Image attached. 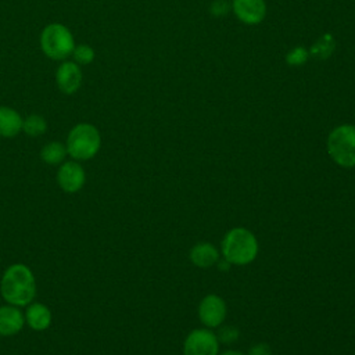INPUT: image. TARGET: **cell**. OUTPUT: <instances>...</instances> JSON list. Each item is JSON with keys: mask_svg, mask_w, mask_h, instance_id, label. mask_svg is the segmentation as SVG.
<instances>
[{"mask_svg": "<svg viewBox=\"0 0 355 355\" xmlns=\"http://www.w3.org/2000/svg\"><path fill=\"white\" fill-rule=\"evenodd\" d=\"M25 319L28 322V324L36 330V331H42L46 330L50 323H51V312L50 309L43 305V304H31L26 309L25 313Z\"/></svg>", "mask_w": 355, "mask_h": 355, "instance_id": "14", "label": "cell"}, {"mask_svg": "<svg viewBox=\"0 0 355 355\" xmlns=\"http://www.w3.org/2000/svg\"><path fill=\"white\" fill-rule=\"evenodd\" d=\"M227 308L223 298L216 294L205 295L198 305V318L200 322L207 329L219 327L226 319Z\"/></svg>", "mask_w": 355, "mask_h": 355, "instance_id": "7", "label": "cell"}, {"mask_svg": "<svg viewBox=\"0 0 355 355\" xmlns=\"http://www.w3.org/2000/svg\"><path fill=\"white\" fill-rule=\"evenodd\" d=\"M0 291L10 305H29L36 293L35 277L31 269L22 263L11 265L1 277Z\"/></svg>", "mask_w": 355, "mask_h": 355, "instance_id": "1", "label": "cell"}, {"mask_svg": "<svg viewBox=\"0 0 355 355\" xmlns=\"http://www.w3.org/2000/svg\"><path fill=\"white\" fill-rule=\"evenodd\" d=\"M220 355H244L243 352H239V351H234V349H226L223 351Z\"/></svg>", "mask_w": 355, "mask_h": 355, "instance_id": "24", "label": "cell"}, {"mask_svg": "<svg viewBox=\"0 0 355 355\" xmlns=\"http://www.w3.org/2000/svg\"><path fill=\"white\" fill-rule=\"evenodd\" d=\"M21 115L10 107H0V136L14 137L22 130Z\"/></svg>", "mask_w": 355, "mask_h": 355, "instance_id": "13", "label": "cell"}, {"mask_svg": "<svg viewBox=\"0 0 355 355\" xmlns=\"http://www.w3.org/2000/svg\"><path fill=\"white\" fill-rule=\"evenodd\" d=\"M327 153L343 168L355 166V126L343 123L336 126L327 136Z\"/></svg>", "mask_w": 355, "mask_h": 355, "instance_id": "3", "label": "cell"}, {"mask_svg": "<svg viewBox=\"0 0 355 355\" xmlns=\"http://www.w3.org/2000/svg\"><path fill=\"white\" fill-rule=\"evenodd\" d=\"M24 316L14 305L0 306V336L17 334L24 326Z\"/></svg>", "mask_w": 355, "mask_h": 355, "instance_id": "11", "label": "cell"}, {"mask_svg": "<svg viewBox=\"0 0 355 355\" xmlns=\"http://www.w3.org/2000/svg\"><path fill=\"white\" fill-rule=\"evenodd\" d=\"M40 49L51 60H64L75 49L73 36L62 24H50L42 31Z\"/></svg>", "mask_w": 355, "mask_h": 355, "instance_id": "5", "label": "cell"}, {"mask_svg": "<svg viewBox=\"0 0 355 355\" xmlns=\"http://www.w3.org/2000/svg\"><path fill=\"white\" fill-rule=\"evenodd\" d=\"M72 55H73V60L78 64L86 65V64H90L94 60V50L87 44H79L73 49Z\"/></svg>", "mask_w": 355, "mask_h": 355, "instance_id": "19", "label": "cell"}, {"mask_svg": "<svg viewBox=\"0 0 355 355\" xmlns=\"http://www.w3.org/2000/svg\"><path fill=\"white\" fill-rule=\"evenodd\" d=\"M190 261L198 268H211L219 261V252L211 243H198L190 250Z\"/></svg>", "mask_w": 355, "mask_h": 355, "instance_id": "12", "label": "cell"}, {"mask_svg": "<svg viewBox=\"0 0 355 355\" xmlns=\"http://www.w3.org/2000/svg\"><path fill=\"white\" fill-rule=\"evenodd\" d=\"M232 10L243 24L258 25L266 15V3L265 0H233Z\"/></svg>", "mask_w": 355, "mask_h": 355, "instance_id": "8", "label": "cell"}, {"mask_svg": "<svg viewBox=\"0 0 355 355\" xmlns=\"http://www.w3.org/2000/svg\"><path fill=\"white\" fill-rule=\"evenodd\" d=\"M57 180L64 191L75 193L85 184V171L78 162L67 161L58 169Z\"/></svg>", "mask_w": 355, "mask_h": 355, "instance_id": "9", "label": "cell"}, {"mask_svg": "<svg viewBox=\"0 0 355 355\" xmlns=\"http://www.w3.org/2000/svg\"><path fill=\"white\" fill-rule=\"evenodd\" d=\"M101 146L98 130L90 123H79L73 126L67 139V151L75 159L93 158Z\"/></svg>", "mask_w": 355, "mask_h": 355, "instance_id": "4", "label": "cell"}, {"mask_svg": "<svg viewBox=\"0 0 355 355\" xmlns=\"http://www.w3.org/2000/svg\"><path fill=\"white\" fill-rule=\"evenodd\" d=\"M67 147L60 141H51L46 144L40 151V158L49 165H57L64 161L67 155Z\"/></svg>", "mask_w": 355, "mask_h": 355, "instance_id": "16", "label": "cell"}, {"mask_svg": "<svg viewBox=\"0 0 355 355\" xmlns=\"http://www.w3.org/2000/svg\"><path fill=\"white\" fill-rule=\"evenodd\" d=\"M220 250L223 258L230 265L244 266L257 258L258 240L248 229L233 227L223 236Z\"/></svg>", "mask_w": 355, "mask_h": 355, "instance_id": "2", "label": "cell"}, {"mask_svg": "<svg viewBox=\"0 0 355 355\" xmlns=\"http://www.w3.org/2000/svg\"><path fill=\"white\" fill-rule=\"evenodd\" d=\"M336 49V39L331 33H323L309 49V55L318 60L329 58Z\"/></svg>", "mask_w": 355, "mask_h": 355, "instance_id": "15", "label": "cell"}, {"mask_svg": "<svg viewBox=\"0 0 355 355\" xmlns=\"http://www.w3.org/2000/svg\"><path fill=\"white\" fill-rule=\"evenodd\" d=\"M216 266H218L222 272H226V270L230 268V263L223 258V259H219V261L216 262Z\"/></svg>", "mask_w": 355, "mask_h": 355, "instance_id": "23", "label": "cell"}, {"mask_svg": "<svg viewBox=\"0 0 355 355\" xmlns=\"http://www.w3.org/2000/svg\"><path fill=\"white\" fill-rule=\"evenodd\" d=\"M183 355H219V341L209 329H194L183 343Z\"/></svg>", "mask_w": 355, "mask_h": 355, "instance_id": "6", "label": "cell"}, {"mask_svg": "<svg viewBox=\"0 0 355 355\" xmlns=\"http://www.w3.org/2000/svg\"><path fill=\"white\" fill-rule=\"evenodd\" d=\"M55 80L62 93L72 94L78 92L82 85V71L76 62H62L55 72Z\"/></svg>", "mask_w": 355, "mask_h": 355, "instance_id": "10", "label": "cell"}, {"mask_svg": "<svg viewBox=\"0 0 355 355\" xmlns=\"http://www.w3.org/2000/svg\"><path fill=\"white\" fill-rule=\"evenodd\" d=\"M247 355H272V349H270V347L268 344L258 343V344H254L248 349Z\"/></svg>", "mask_w": 355, "mask_h": 355, "instance_id": "22", "label": "cell"}, {"mask_svg": "<svg viewBox=\"0 0 355 355\" xmlns=\"http://www.w3.org/2000/svg\"><path fill=\"white\" fill-rule=\"evenodd\" d=\"M239 336H240V331L234 326H222L216 333L218 341L223 344L234 343L239 338Z\"/></svg>", "mask_w": 355, "mask_h": 355, "instance_id": "20", "label": "cell"}, {"mask_svg": "<svg viewBox=\"0 0 355 355\" xmlns=\"http://www.w3.org/2000/svg\"><path fill=\"white\" fill-rule=\"evenodd\" d=\"M229 7L230 6H229V3L226 0H215L211 4V14L216 15V17L225 15L229 11Z\"/></svg>", "mask_w": 355, "mask_h": 355, "instance_id": "21", "label": "cell"}, {"mask_svg": "<svg viewBox=\"0 0 355 355\" xmlns=\"http://www.w3.org/2000/svg\"><path fill=\"white\" fill-rule=\"evenodd\" d=\"M47 129V123L44 121L43 116L40 115H29L24 119L22 122V130L28 135V136H32V137H37L40 135H43Z\"/></svg>", "mask_w": 355, "mask_h": 355, "instance_id": "17", "label": "cell"}, {"mask_svg": "<svg viewBox=\"0 0 355 355\" xmlns=\"http://www.w3.org/2000/svg\"><path fill=\"white\" fill-rule=\"evenodd\" d=\"M309 58V50L302 46H295L286 54V62L291 67H300L305 64Z\"/></svg>", "mask_w": 355, "mask_h": 355, "instance_id": "18", "label": "cell"}]
</instances>
